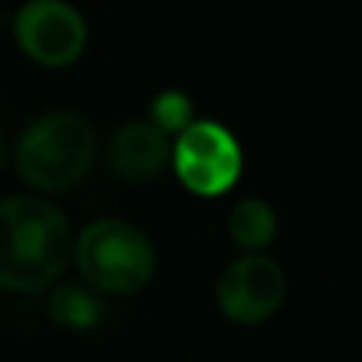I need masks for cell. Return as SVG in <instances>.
<instances>
[{"label":"cell","instance_id":"3","mask_svg":"<svg viewBox=\"0 0 362 362\" xmlns=\"http://www.w3.org/2000/svg\"><path fill=\"white\" fill-rule=\"evenodd\" d=\"M76 267L99 293L134 296L156 274V248L127 219H95L76 238Z\"/></svg>","mask_w":362,"mask_h":362},{"label":"cell","instance_id":"9","mask_svg":"<svg viewBox=\"0 0 362 362\" xmlns=\"http://www.w3.org/2000/svg\"><path fill=\"white\" fill-rule=\"evenodd\" d=\"M48 315L67 331H89L102 321L105 315V302L99 299V289L95 286H57L48 299Z\"/></svg>","mask_w":362,"mask_h":362},{"label":"cell","instance_id":"5","mask_svg":"<svg viewBox=\"0 0 362 362\" xmlns=\"http://www.w3.org/2000/svg\"><path fill=\"white\" fill-rule=\"evenodd\" d=\"M172 165L197 197H219L242 178V146L216 121H194L178 134Z\"/></svg>","mask_w":362,"mask_h":362},{"label":"cell","instance_id":"8","mask_svg":"<svg viewBox=\"0 0 362 362\" xmlns=\"http://www.w3.org/2000/svg\"><path fill=\"white\" fill-rule=\"evenodd\" d=\"M280 219L264 197H245L229 213V235L242 251H264L274 245Z\"/></svg>","mask_w":362,"mask_h":362},{"label":"cell","instance_id":"6","mask_svg":"<svg viewBox=\"0 0 362 362\" xmlns=\"http://www.w3.org/2000/svg\"><path fill=\"white\" fill-rule=\"evenodd\" d=\"M286 299V274L264 251H245L216 280L219 312L235 325H261Z\"/></svg>","mask_w":362,"mask_h":362},{"label":"cell","instance_id":"4","mask_svg":"<svg viewBox=\"0 0 362 362\" xmlns=\"http://www.w3.org/2000/svg\"><path fill=\"white\" fill-rule=\"evenodd\" d=\"M13 38L38 67L61 70L83 57L89 45V25L67 0H25L13 16Z\"/></svg>","mask_w":362,"mask_h":362},{"label":"cell","instance_id":"7","mask_svg":"<svg viewBox=\"0 0 362 362\" xmlns=\"http://www.w3.org/2000/svg\"><path fill=\"white\" fill-rule=\"evenodd\" d=\"M175 146L159 124H127L108 144V165L124 181H150L169 165Z\"/></svg>","mask_w":362,"mask_h":362},{"label":"cell","instance_id":"1","mask_svg":"<svg viewBox=\"0 0 362 362\" xmlns=\"http://www.w3.org/2000/svg\"><path fill=\"white\" fill-rule=\"evenodd\" d=\"M0 283L13 293H42L67 270L76 242L51 200L13 194L0 204Z\"/></svg>","mask_w":362,"mask_h":362},{"label":"cell","instance_id":"10","mask_svg":"<svg viewBox=\"0 0 362 362\" xmlns=\"http://www.w3.org/2000/svg\"><path fill=\"white\" fill-rule=\"evenodd\" d=\"M150 118L165 134H181L185 127L194 124V102L187 99L181 89H163L156 99L150 102Z\"/></svg>","mask_w":362,"mask_h":362},{"label":"cell","instance_id":"2","mask_svg":"<svg viewBox=\"0 0 362 362\" xmlns=\"http://www.w3.org/2000/svg\"><path fill=\"white\" fill-rule=\"evenodd\" d=\"M95 134L76 112H45L23 131L13 153L19 178L35 191H67L89 175Z\"/></svg>","mask_w":362,"mask_h":362}]
</instances>
